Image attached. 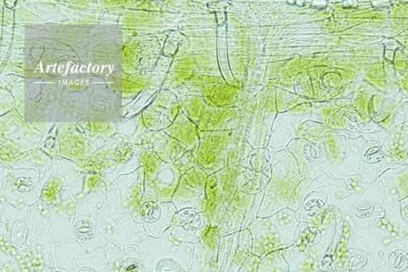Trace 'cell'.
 <instances>
[{
  "label": "cell",
  "instance_id": "4",
  "mask_svg": "<svg viewBox=\"0 0 408 272\" xmlns=\"http://www.w3.org/2000/svg\"><path fill=\"white\" fill-rule=\"evenodd\" d=\"M252 236L249 229H243L221 236L218 249L220 272H239L250 260Z\"/></svg>",
  "mask_w": 408,
  "mask_h": 272
},
{
  "label": "cell",
  "instance_id": "7",
  "mask_svg": "<svg viewBox=\"0 0 408 272\" xmlns=\"http://www.w3.org/2000/svg\"><path fill=\"white\" fill-rule=\"evenodd\" d=\"M221 236L218 230L210 227L201 242L194 244L192 272H220L217 257Z\"/></svg>",
  "mask_w": 408,
  "mask_h": 272
},
{
  "label": "cell",
  "instance_id": "3",
  "mask_svg": "<svg viewBox=\"0 0 408 272\" xmlns=\"http://www.w3.org/2000/svg\"><path fill=\"white\" fill-rule=\"evenodd\" d=\"M289 167L276 163L272 180L266 185L257 218H266L289 208L294 200L297 186L301 181L295 160L292 158Z\"/></svg>",
  "mask_w": 408,
  "mask_h": 272
},
{
  "label": "cell",
  "instance_id": "5",
  "mask_svg": "<svg viewBox=\"0 0 408 272\" xmlns=\"http://www.w3.org/2000/svg\"><path fill=\"white\" fill-rule=\"evenodd\" d=\"M332 213V211L328 212L318 224L300 222L295 247L310 257L320 260L327 247V244L334 234L335 221Z\"/></svg>",
  "mask_w": 408,
  "mask_h": 272
},
{
  "label": "cell",
  "instance_id": "2",
  "mask_svg": "<svg viewBox=\"0 0 408 272\" xmlns=\"http://www.w3.org/2000/svg\"><path fill=\"white\" fill-rule=\"evenodd\" d=\"M300 222L296 212L287 208L266 218H256L248 227L252 236V254L263 258L294 245Z\"/></svg>",
  "mask_w": 408,
  "mask_h": 272
},
{
  "label": "cell",
  "instance_id": "11",
  "mask_svg": "<svg viewBox=\"0 0 408 272\" xmlns=\"http://www.w3.org/2000/svg\"><path fill=\"white\" fill-rule=\"evenodd\" d=\"M382 154L380 150H372L367 154V157H369L370 160H374L375 157L376 160H379L382 157Z\"/></svg>",
  "mask_w": 408,
  "mask_h": 272
},
{
  "label": "cell",
  "instance_id": "12",
  "mask_svg": "<svg viewBox=\"0 0 408 272\" xmlns=\"http://www.w3.org/2000/svg\"><path fill=\"white\" fill-rule=\"evenodd\" d=\"M79 272H96V271H93V270L88 269H82Z\"/></svg>",
  "mask_w": 408,
  "mask_h": 272
},
{
  "label": "cell",
  "instance_id": "8",
  "mask_svg": "<svg viewBox=\"0 0 408 272\" xmlns=\"http://www.w3.org/2000/svg\"><path fill=\"white\" fill-rule=\"evenodd\" d=\"M181 190L177 191L174 200L177 211L193 209L198 212H206L207 209V176L199 169L196 176L189 180Z\"/></svg>",
  "mask_w": 408,
  "mask_h": 272
},
{
  "label": "cell",
  "instance_id": "9",
  "mask_svg": "<svg viewBox=\"0 0 408 272\" xmlns=\"http://www.w3.org/2000/svg\"><path fill=\"white\" fill-rule=\"evenodd\" d=\"M140 216L145 222L152 224L161 220L162 209L157 203L147 202L141 207Z\"/></svg>",
  "mask_w": 408,
  "mask_h": 272
},
{
  "label": "cell",
  "instance_id": "1",
  "mask_svg": "<svg viewBox=\"0 0 408 272\" xmlns=\"http://www.w3.org/2000/svg\"><path fill=\"white\" fill-rule=\"evenodd\" d=\"M264 191L241 169L227 168L207 178L206 215L221 236L248 229L258 215Z\"/></svg>",
  "mask_w": 408,
  "mask_h": 272
},
{
  "label": "cell",
  "instance_id": "10",
  "mask_svg": "<svg viewBox=\"0 0 408 272\" xmlns=\"http://www.w3.org/2000/svg\"><path fill=\"white\" fill-rule=\"evenodd\" d=\"M75 234L82 242H88L94 238V227L90 221L79 222L74 227Z\"/></svg>",
  "mask_w": 408,
  "mask_h": 272
},
{
  "label": "cell",
  "instance_id": "6",
  "mask_svg": "<svg viewBox=\"0 0 408 272\" xmlns=\"http://www.w3.org/2000/svg\"><path fill=\"white\" fill-rule=\"evenodd\" d=\"M205 212L185 209L176 213L174 236L181 242L197 244L210 229Z\"/></svg>",
  "mask_w": 408,
  "mask_h": 272
}]
</instances>
